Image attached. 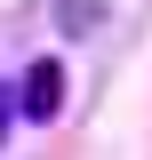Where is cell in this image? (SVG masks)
<instances>
[{
  "instance_id": "1",
  "label": "cell",
  "mask_w": 152,
  "mask_h": 160,
  "mask_svg": "<svg viewBox=\"0 0 152 160\" xmlns=\"http://www.w3.org/2000/svg\"><path fill=\"white\" fill-rule=\"evenodd\" d=\"M16 112L32 120V128H48V120L64 112V64H56V56H32V64H24V88H16Z\"/></svg>"
},
{
  "instance_id": "2",
  "label": "cell",
  "mask_w": 152,
  "mask_h": 160,
  "mask_svg": "<svg viewBox=\"0 0 152 160\" xmlns=\"http://www.w3.org/2000/svg\"><path fill=\"white\" fill-rule=\"evenodd\" d=\"M48 8H56V24H64V32H72V40H88L96 24L112 16V8H104V0H48Z\"/></svg>"
},
{
  "instance_id": "3",
  "label": "cell",
  "mask_w": 152,
  "mask_h": 160,
  "mask_svg": "<svg viewBox=\"0 0 152 160\" xmlns=\"http://www.w3.org/2000/svg\"><path fill=\"white\" fill-rule=\"evenodd\" d=\"M8 120H16V96L0 88V144H8Z\"/></svg>"
}]
</instances>
